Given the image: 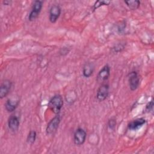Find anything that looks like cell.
I'll use <instances>...</instances> for the list:
<instances>
[{
  "instance_id": "obj_19",
  "label": "cell",
  "mask_w": 154,
  "mask_h": 154,
  "mask_svg": "<svg viewBox=\"0 0 154 154\" xmlns=\"http://www.w3.org/2000/svg\"><path fill=\"white\" fill-rule=\"evenodd\" d=\"M11 1H3V3H4V5H10V4H11Z\"/></svg>"
},
{
  "instance_id": "obj_13",
  "label": "cell",
  "mask_w": 154,
  "mask_h": 154,
  "mask_svg": "<svg viewBox=\"0 0 154 154\" xmlns=\"http://www.w3.org/2000/svg\"><path fill=\"white\" fill-rule=\"evenodd\" d=\"M94 71V65L91 63H86L82 70L83 75L86 78L90 77Z\"/></svg>"
},
{
  "instance_id": "obj_16",
  "label": "cell",
  "mask_w": 154,
  "mask_h": 154,
  "mask_svg": "<svg viewBox=\"0 0 154 154\" xmlns=\"http://www.w3.org/2000/svg\"><path fill=\"white\" fill-rule=\"evenodd\" d=\"M109 3H110V1H97L94 3L93 5V9L96 10L99 7L102 5H108L109 4Z\"/></svg>"
},
{
  "instance_id": "obj_17",
  "label": "cell",
  "mask_w": 154,
  "mask_h": 154,
  "mask_svg": "<svg viewBox=\"0 0 154 154\" xmlns=\"http://www.w3.org/2000/svg\"><path fill=\"white\" fill-rule=\"evenodd\" d=\"M116 126V121L115 119H111L108 122V126L111 129H114Z\"/></svg>"
},
{
  "instance_id": "obj_9",
  "label": "cell",
  "mask_w": 154,
  "mask_h": 154,
  "mask_svg": "<svg viewBox=\"0 0 154 154\" xmlns=\"http://www.w3.org/2000/svg\"><path fill=\"white\" fill-rule=\"evenodd\" d=\"M12 87V82L11 81L5 79L1 82L0 86V97L2 99L7 96Z\"/></svg>"
},
{
  "instance_id": "obj_6",
  "label": "cell",
  "mask_w": 154,
  "mask_h": 154,
  "mask_svg": "<svg viewBox=\"0 0 154 154\" xmlns=\"http://www.w3.org/2000/svg\"><path fill=\"white\" fill-rule=\"evenodd\" d=\"M109 94V85L107 84H102L97 90L96 97L98 100L103 101L106 99Z\"/></svg>"
},
{
  "instance_id": "obj_11",
  "label": "cell",
  "mask_w": 154,
  "mask_h": 154,
  "mask_svg": "<svg viewBox=\"0 0 154 154\" xmlns=\"http://www.w3.org/2000/svg\"><path fill=\"white\" fill-rule=\"evenodd\" d=\"M146 123V120L143 118H139L135 119L131 122H130L128 125V128L131 130H137L143 126Z\"/></svg>"
},
{
  "instance_id": "obj_7",
  "label": "cell",
  "mask_w": 154,
  "mask_h": 154,
  "mask_svg": "<svg viewBox=\"0 0 154 154\" xmlns=\"http://www.w3.org/2000/svg\"><path fill=\"white\" fill-rule=\"evenodd\" d=\"M61 14V8L58 5H53L49 10V20L51 23H55Z\"/></svg>"
},
{
  "instance_id": "obj_18",
  "label": "cell",
  "mask_w": 154,
  "mask_h": 154,
  "mask_svg": "<svg viewBox=\"0 0 154 154\" xmlns=\"http://www.w3.org/2000/svg\"><path fill=\"white\" fill-rule=\"evenodd\" d=\"M153 102L152 100L150 102H149L146 106V111L147 112H150L153 110Z\"/></svg>"
},
{
  "instance_id": "obj_15",
  "label": "cell",
  "mask_w": 154,
  "mask_h": 154,
  "mask_svg": "<svg viewBox=\"0 0 154 154\" xmlns=\"http://www.w3.org/2000/svg\"><path fill=\"white\" fill-rule=\"evenodd\" d=\"M36 136H37L36 132L35 131H31L27 136V138H26L27 142L29 144H33L35 141Z\"/></svg>"
},
{
  "instance_id": "obj_14",
  "label": "cell",
  "mask_w": 154,
  "mask_h": 154,
  "mask_svg": "<svg viewBox=\"0 0 154 154\" xmlns=\"http://www.w3.org/2000/svg\"><path fill=\"white\" fill-rule=\"evenodd\" d=\"M125 3L127 5V6L132 10H135L140 7V1L138 0H129L125 1Z\"/></svg>"
},
{
  "instance_id": "obj_3",
  "label": "cell",
  "mask_w": 154,
  "mask_h": 154,
  "mask_svg": "<svg viewBox=\"0 0 154 154\" xmlns=\"http://www.w3.org/2000/svg\"><path fill=\"white\" fill-rule=\"evenodd\" d=\"M60 123V117L58 114H57L52 119H51L50 122L48 123L46 128V134L48 135L54 134L57 131Z\"/></svg>"
},
{
  "instance_id": "obj_12",
  "label": "cell",
  "mask_w": 154,
  "mask_h": 154,
  "mask_svg": "<svg viewBox=\"0 0 154 154\" xmlns=\"http://www.w3.org/2000/svg\"><path fill=\"white\" fill-rule=\"evenodd\" d=\"M19 103V101L18 100H14V99L7 100L5 104V107L6 110L8 112L14 111L16 109V108L17 107Z\"/></svg>"
},
{
  "instance_id": "obj_1",
  "label": "cell",
  "mask_w": 154,
  "mask_h": 154,
  "mask_svg": "<svg viewBox=\"0 0 154 154\" xmlns=\"http://www.w3.org/2000/svg\"><path fill=\"white\" fill-rule=\"evenodd\" d=\"M63 105V99L61 95L54 96L49 101V108L55 114H58Z\"/></svg>"
},
{
  "instance_id": "obj_8",
  "label": "cell",
  "mask_w": 154,
  "mask_h": 154,
  "mask_svg": "<svg viewBox=\"0 0 154 154\" xmlns=\"http://www.w3.org/2000/svg\"><path fill=\"white\" fill-rule=\"evenodd\" d=\"M110 75V67L109 66L106 64L104 66L102 69L99 72L97 76V81L99 82H103L106 81Z\"/></svg>"
},
{
  "instance_id": "obj_2",
  "label": "cell",
  "mask_w": 154,
  "mask_h": 154,
  "mask_svg": "<svg viewBox=\"0 0 154 154\" xmlns=\"http://www.w3.org/2000/svg\"><path fill=\"white\" fill-rule=\"evenodd\" d=\"M43 7V2L41 1H35L33 3L31 11L29 14L28 19L29 21L34 20L39 15Z\"/></svg>"
},
{
  "instance_id": "obj_5",
  "label": "cell",
  "mask_w": 154,
  "mask_h": 154,
  "mask_svg": "<svg viewBox=\"0 0 154 154\" xmlns=\"http://www.w3.org/2000/svg\"><path fill=\"white\" fill-rule=\"evenodd\" d=\"M129 85L131 90L132 91H134L137 89L140 84V79L137 73L135 71L131 72L129 74Z\"/></svg>"
},
{
  "instance_id": "obj_10",
  "label": "cell",
  "mask_w": 154,
  "mask_h": 154,
  "mask_svg": "<svg viewBox=\"0 0 154 154\" xmlns=\"http://www.w3.org/2000/svg\"><path fill=\"white\" fill-rule=\"evenodd\" d=\"M19 120L16 116H11L8 120V128L13 132L16 131L19 127Z\"/></svg>"
},
{
  "instance_id": "obj_4",
  "label": "cell",
  "mask_w": 154,
  "mask_h": 154,
  "mask_svg": "<svg viewBox=\"0 0 154 154\" xmlns=\"http://www.w3.org/2000/svg\"><path fill=\"white\" fill-rule=\"evenodd\" d=\"M86 137L87 134L85 131L82 128H78L74 133V143L77 146H81L83 144L85 141Z\"/></svg>"
}]
</instances>
